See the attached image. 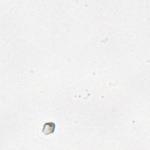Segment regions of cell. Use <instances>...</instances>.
Returning <instances> with one entry per match:
<instances>
[{"mask_svg": "<svg viewBox=\"0 0 150 150\" xmlns=\"http://www.w3.org/2000/svg\"><path fill=\"white\" fill-rule=\"evenodd\" d=\"M55 129V125L54 124L51 122L46 123L43 127L42 131L45 134H49L52 133Z\"/></svg>", "mask_w": 150, "mask_h": 150, "instance_id": "cell-1", "label": "cell"}]
</instances>
